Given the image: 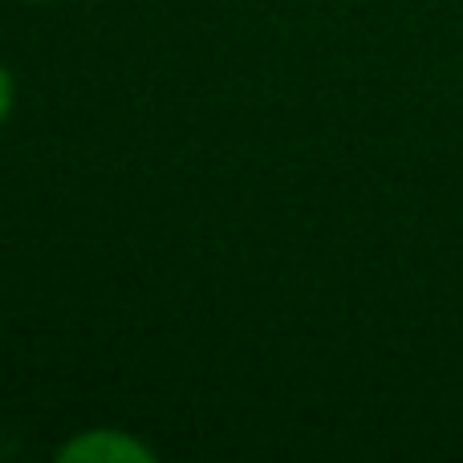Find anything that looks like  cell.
I'll use <instances>...</instances> for the list:
<instances>
[{
    "mask_svg": "<svg viewBox=\"0 0 463 463\" xmlns=\"http://www.w3.org/2000/svg\"><path fill=\"white\" fill-rule=\"evenodd\" d=\"M13 98H16V86H13V73L0 65V127H5V118L13 114Z\"/></svg>",
    "mask_w": 463,
    "mask_h": 463,
    "instance_id": "7a4b0ae2",
    "label": "cell"
},
{
    "mask_svg": "<svg viewBox=\"0 0 463 463\" xmlns=\"http://www.w3.org/2000/svg\"><path fill=\"white\" fill-rule=\"evenodd\" d=\"M24 5H45V0H24Z\"/></svg>",
    "mask_w": 463,
    "mask_h": 463,
    "instance_id": "3957f363",
    "label": "cell"
},
{
    "mask_svg": "<svg viewBox=\"0 0 463 463\" xmlns=\"http://www.w3.org/2000/svg\"><path fill=\"white\" fill-rule=\"evenodd\" d=\"M57 459H65V463H151L155 448H146L130 431L98 427V431H78L70 443H61Z\"/></svg>",
    "mask_w": 463,
    "mask_h": 463,
    "instance_id": "6da1fadb",
    "label": "cell"
}]
</instances>
